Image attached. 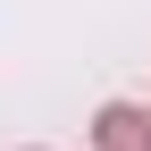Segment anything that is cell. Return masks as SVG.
<instances>
[{"label": "cell", "instance_id": "6da1fadb", "mask_svg": "<svg viewBox=\"0 0 151 151\" xmlns=\"http://www.w3.org/2000/svg\"><path fill=\"white\" fill-rule=\"evenodd\" d=\"M101 151H151V118L143 109H101Z\"/></svg>", "mask_w": 151, "mask_h": 151}]
</instances>
